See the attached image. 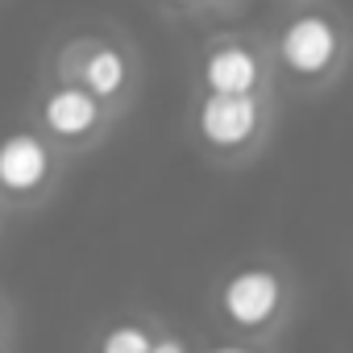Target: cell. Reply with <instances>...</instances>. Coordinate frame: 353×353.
I'll return each mask as SVG.
<instances>
[{
  "mask_svg": "<svg viewBox=\"0 0 353 353\" xmlns=\"http://www.w3.org/2000/svg\"><path fill=\"white\" fill-rule=\"evenodd\" d=\"M287 307V279L270 266H241L216 291V312L233 332H266Z\"/></svg>",
  "mask_w": 353,
  "mask_h": 353,
  "instance_id": "obj_1",
  "label": "cell"
},
{
  "mask_svg": "<svg viewBox=\"0 0 353 353\" xmlns=\"http://www.w3.org/2000/svg\"><path fill=\"white\" fill-rule=\"evenodd\" d=\"M279 59L299 79H320L341 59V30L328 13H299L279 30Z\"/></svg>",
  "mask_w": 353,
  "mask_h": 353,
  "instance_id": "obj_2",
  "label": "cell"
},
{
  "mask_svg": "<svg viewBox=\"0 0 353 353\" xmlns=\"http://www.w3.org/2000/svg\"><path fill=\"white\" fill-rule=\"evenodd\" d=\"M258 129H262L258 92H204V100L196 104V133L204 137V145L221 154L250 145Z\"/></svg>",
  "mask_w": 353,
  "mask_h": 353,
  "instance_id": "obj_3",
  "label": "cell"
},
{
  "mask_svg": "<svg viewBox=\"0 0 353 353\" xmlns=\"http://www.w3.org/2000/svg\"><path fill=\"white\" fill-rule=\"evenodd\" d=\"M50 179H54V150L46 145V137L30 129L0 137V192L5 196L30 200Z\"/></svg>",
  "mask_w": 353,
  "mask_h": 353,
  "instance_id": "obj_4",
  "label": "cell"
},
{
  "mask_svg": "<svg viewBox=\"0 0 353 353\" xmlns=\"http://www.w3.org/2000/svg\"><path fill=\"white\" fill-rule=\"evenodd\" d=\"M100 121H104V104L92 92H83L79 83H63L42 96V125H46V133H54L63 141L92 137L100 129Z\"/></svg>",
  "mask_w": 353,
  "mask_h": 353,
  "instance_id": "obj_5",
  "label": "cell"
},
{
  "mask_svg": "<svg viewBox=\"0 0 353 353\" xmlns=\"http://www.w3.org/2000/svg\"><path fill=\"white\" fill-rule=\"evenodd\" d=\"M200 83H204V92H258L262 88V59L245 42H221L204 54Z\"/></svg>",
  "mask_w": 353,
  "mask_h": 353,
  "instance_id": "obj_6",
  "label": "cell"
},
{
  "mask_svg": "<svg viewBox=\"0 0 353 353\" xmlns=\"http://www.w3.org/2000/svg\"><path fill=\"white\" fill-rule=\"evenodd\" d=\"M75 83L83 92H92L100 104L121 96L125 83H129V59L117 50V46H104V42H92L79 50V63H75Z\"/></svg>",
  "mask_w": 353,
  "mask_h": 353,
  "instance_id": "obj_7",
  "label": "cell"
},
{
  "mask_svg": "<svg viewBox=\"0 0 353 353\" xmlns=\"http://www.w3.org/2000/svg\"><path fill=\"white\" fill-rule=\"evenodd\" d=\"M154 345V332L137 320H121V324H108L96 353H150Z\"/></svg>",
  "mask_w": 353,
  "mask_h": 353,
  "instance_id": "obj_8",
  "label": "cell"
},
{
  "mask_svg": "<svg viewBox=\"0 0 353 353\" xmlns=\"http://www.w3.org/2000/svg\"><path fill=\"white\" fill-rule=\"evenodd\" d=\"M150 353H188V345L174 341V336H158V341L150 345Z\"/></svg>",
  "mask_w": 353,
  "mask_h": 353,
  "instance_id": "obj_9",
  "label": "cell"
},
{
  "mask_svg": "<svg viewBox=\"0 0 353 353\" xmlns=\"http://www.w3.org/2000/svg\"><path fill=\"white\" fill-rule=\"evenodd\" d=\"M208 353H254V349H241V345H216V349H208Z\"/></svg>",
  "mask_w": 353,
  "mask_h": 353,
  "instance_id": "obj_10",
  "label": "cell"
},
{
  "mask_svg": "<svg viewBox=\"0 0 353 353\" xmlns=\"http://www.w3.org/2000/svg\"><path fill=\"white\" fill-rule=\"evenodd\" d=\"M166 5H188V0H166Z\"/></svg>",
  "mask_w": 353,
  "mask_h": 353,
  "instance_id": "obj_11",
  "label": "cell"
},
{
  "mask_svg": "<svg viewBox=\"0 0 353 353\" xmlns=\"http://www.w3.org/2000/svg\"><path fill=\"white\" fill-rule=\"evenodd\" d=\"M0 332H5V316H0Z\"/></svg>",
  "mask_w": 353,
  "mask_h": 353,
  "instance_id": "obj_12",
  "label": "cell"
}]
</instances>
